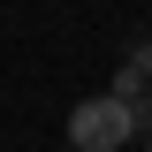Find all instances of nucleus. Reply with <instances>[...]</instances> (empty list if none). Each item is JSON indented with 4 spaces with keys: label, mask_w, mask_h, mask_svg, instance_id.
Instances as JSON below:
<instances>
[{
    "label": "nucleus",
    "mask_w": 152,
    "mask_h": 152,
    "mask_svg": "<svg viewBox=\"0 0 152 152\" xmlns=\"http://www.w3.org/2000/svg\"><path fill=\"white\" fill-rule=\"evenodd\" d=\"M129 137H137V107H122L114 91L107 99H84V107L69 114V145L76 152H122Z\"/></svg>",
    "instance_id": "f257e3e1"
},
{
    "label": "nucleus",
    "mask_w": 152,
    "mask_h": 152,
    "mask_svg": "<svg viewBox=\"0 0 152 152\" xmlns=\"http://www.w3.org/2000/svg\"><path fill=\"white\" fill-rule=\"evenodd\" d=\"M145 122H152V99H145Z\"/></svg>",
    "instance_id": "f03ea898"
},
{
    "label": "nucleus",
    "mask_w": 152,
    "mask_h": 152,
    "mask_svg": "<svg viewBox=\"0 0 152 152\" xmlns=\"http://www.w3.org/2000/svg\"><path fill=\"white\" fill-rule=\"evenodd\" d=\"M145 152H152V145H145Z\"/></svg>",
    "instance_id": "7ed1b4c3"
}]
</instances>
